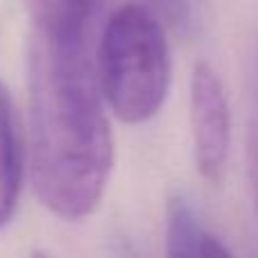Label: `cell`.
Segmentation results:
<instances>
[{"mask_svg": "<svg viewBox=\"0 0 258 258\" xmlns=\"http://www.w3.org/2000/svg\"><path fill=\"white\" fill-rule=\"evenodd\" d=\"M165 254L168 256H231V249L202 224L183 192L168 197L165 213Z\"/></svg>", "mask_w": 258, "mask_h": 258, "instance_id": "5b68a950", "label": "cell"}, {"mask_svg": "<svg viewBox=\"0 0 258 258\" xmlns=\"http://www.w3.org/2000/svg\"><path fill=\"white\" fill-rule=\"evenodd\" d=\"M152 3L159 5V7L163 9L165 16H168L172 23H177V25H181V23L186 21L188 0H152Z\"/></svg>", "mask_w": 258, "mask_h": 258, "instance_id": "52a82bcc", "label": "cell"}, {"mask_svg": "<svg viewBox=\"0 0 258 258\" xmlns=\"http://www.w3.org/2000/svg\"><path fill=\"white\" fill-rule=\"evenodd\" d=\"M98 75L104 100L122 122L141 125L161 111L170 89V48L150 9L127 3L109 16Z\"/></svg>", "mask_w": 258, "mask_h": 258, "instance_id": "7a4b0ae2", "label": "cell"}, {"mask_svg": "<svg viewBox=\"0 0 258 258\" xmlns=\"http://www.w3.org/2000/svg\"><path fill=\"white\" fill-rule=\"evenodd\" d=\"M27 89L30 172L36 197L61 220L89 218L111 177L113 136L86 36L61 41L34 30Z\"/></svg>", "mask_w": 258, "mask_h": 258, "instance_id": "6da1fadb", "label": "cell"}, {"mask_svg": "<svg viewBox=\"0 0 258 258\" xmlns=\"http://www.w3.org/2000/svg\"><path fill=\"white\" fill-rule=\"evenodd\" d=\"M190 127L197 170L206 181L220 183L231 150V111L218 71L206 61L192 68Z\"/></svg>", "mask_w": 258, "mask_h": 258, "instance_id": "3957f363", "label": "cell"}, {"mask_svg": "<svg viewBox=\"0 0 258 258\" xmlns=\"http://www.w3.org/2000/svg\"><path fill=\"white\" fill-rule=\"evenodd\" d=\"M251 91H254V111L249 125V145L258 147V48L254 54V71H251Z\"/></svg>", "mask_w": 258, "mask_h": 258, "instance_id": "8992f818", "label": "cell"}, {"mask_svg": "<svg viewBox=\"0 0 258 258\" xmlns=\"http://www.w3.org/2000/svg\"><path fill=\"white\" fill-rule=\"evenodd\" d=\"M25 179V145L9 89L0 82V229L14 220Z\"/></svg>", "mask_w": 258, "mask_h": 258, "instance_id": "277c9868", "label": "cell"}]
</instances>
